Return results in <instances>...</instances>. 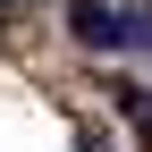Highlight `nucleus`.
<instances>
[{
  "label": "nucleus",
  "instance_id": "f257e3e1",
  "mask_svg": "<svg viewBox=\"0 0 152 152\" xmlns=\"http://www.w3.org/2000/svg\"><path fill=\"white\" fill-rule=\"evenodd\" d=\"M68 26H76L85 51H135V42H152V17L144 9H102V0H76Z\"/></svg>",
  "mask_w": 152,
  "mask_h": 152
},
{
  "label": "nucleus",
  "instance_id": "f03ea898",
  "mask_svg": "<svg viewBox=\"0 0 152 152\" xmlns=\"http://www.w3.org/2000/svg\"><path fill=\"white\" fill-rule=\"evenodd\" d=\"M144 118H152V110H144Z\"/></svg>",
  "mask_w": 152,
  "mask_h": 152
}]
</instances>
